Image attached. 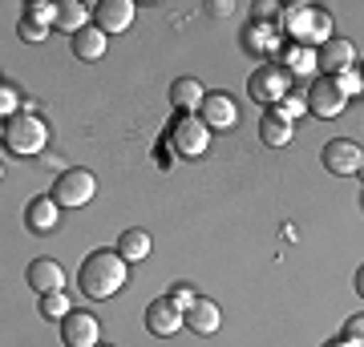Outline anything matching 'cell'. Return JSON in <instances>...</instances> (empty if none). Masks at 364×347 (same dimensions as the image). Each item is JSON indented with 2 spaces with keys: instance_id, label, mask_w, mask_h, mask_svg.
Here are the masks:
<instances>
[{
  "instance_id": "obj_15",
  "label": "cell",
  "mask_w": 364,
  "mask_h": 347,
  "mask_svg": "<svg viewBox=\"0 0 364 347\" xmlns=\"http://www.w3.org/2000/svg\"><path fill=\"white\" fill-rule=\"evenodd\" d=\"M93 13H97V28L109 37V33H126L134 25V13L138 9H134V0H102Z\"/></svg>"
},
{
  "instance_id": "obj_20",
  "label": "cell",
  "mask_w": 364,
  "mask_h": 347,
  "mask_svg": "<svg viewBox=\"0 0 364 347\" xmlns=\"http://www.w3.org/2000/svg\"><path fill=\"white\" fill-rule=\"evenodd\" d=\"M203 81H195V77H178L174 85H170V105H178L182 114H191V109H198L203 105Z\"/></svg>"
},
{
  "instance_id": "obj_28",
  "label": "cell",
  "mask_w": 364,
  "mask_h": 347,
  "mask_svg": "<svg viewBox=\"0 0 364 347\" xmlns=\"http://www.w3.org/2000/svg\"><path fill=\"white\" fill-rule=\"evenodd\" d=\"M344 339H352L356 347H364V315H348V323H344Z\"/></svg>"
},
{
  "instance_id": "obj_32",
  "label": "cell",
  "mask_w": 364,
  "mask_h": 347,
  "mask_svg": "<svg viewBox=\"0 0 364 347\" xmlns=\"http://www.w3.org/2000/svg\"><path fill=\"white\" fill-rule=\"evenodd\" d=\"M207 13H210V16H231V13H235V4H223V0H215Z\"/></svg>"
},
{
  "instance_id": "obj_5",
  "label": "cell",
  "mask_w": 364,
  "mask_h": 347,
  "mask_svg": "<svg viewBox=\"0 0 364 347\" xmlns=\"http://www.w3.org/2000/svg\"><path fill=\"white\" fill-rule=\"evenodd\" d=\"M170 142H174V154L203 158L210 150V129L198 114H178V121H174V129H170Z\"/></svg>"
},
{
  "instance_id": "obj_26",
  "label": "cell",
  "mask_w": 364,
  "mask_h": 347,
  "mask_svg": "<svg viewBox=\"0 0 364 347\" xmlns=\"http://www.w3.org/2000/svg\"><path fill=\"white\" fill-rule=\"evenodd\" d=\"M336 81V89L344 93V97H356V93H364V77H360V69H348V73H340Z\"/></svg>"
},
{
  "instance_id": "obj_11",
  "label": "cell",
  "mask_w": 364,
  "mask_h": 347,
  "mask_svg": "<svg viewBox=\"0 0 364 347\" xmlns=\"http://www.w3.org/2000/svg\"><path fill=\"white\" fill-rule=\"evenodd\" d=\"M198 117L207 121L210 133H223V129L239 126V105H235V97H227V93H207L203 105H198Z\"/></svg>"
},
{
  "instance_id": "obj_37",
  "label": "cell",
  "mask_w": 364,
  "mask_h": 347,
  "mask_svg": "<svg viewBox=\"0 0 364 347\" xmlns=\"http://www.w3.org/2000/svg\"><path fill=\"white\" fill-rule=\"evenodd\" d=\"M97 347H109V343H97Z\"/></svg>"
},
{
  "instance_id": "obj_8",
  "label": "cell",
  "mask_w": 364,
  "mask_h": 347,
  "mask_svg": "<svg viewBox=\"0 0 364 347\" xmlns=\"http://www.w3.org/2000/svg\"><path fill=\"white\" fill-rule=\"evenodd\" d=\"M304 101H308V114H312V117H324V121H332V117L344 114L348 97L336 89V81H332V77H316L312 85H308V93H304Z\"/></svg>"
},
{
  "instance_id": "obj_29",
  "label": "cell",
  "mask_w": 364,
  "mask_h": 347,
  "mask_svg": "<svg viewBox=\"0 0 364 347\" xmlns=\"http://www.w3.org/2000/svg\"><path fill=\"white\" fill-rule=\"evenodd\" d=\"M170 299H174V303H178V307L182 311H186V307H191V303H195V291H191V283H178V287H174V291H170Z\"/></svg>"
},
{
  "instance_id": "obj_21",
  "label": "cell",
  "mask_w": 364,
  "mask_h": 347,
  "mask_svg": "<svg viewBox=\"0 0 364 347\" xmlns=\"http://www.w3.org/2000/svg\"><path fill=\"white\" fill-rule=\"evenodd\" d=\"M284 69H287V73H299V77H308V73H316V69H320V53H316L312 45H287Z\"/></svg>"
},
{
  "instance_id": "obj_33",
  "label": "cell",
  "mask_w": 364,
  "mask_h": 347,
  "mask_svg": "<svg viewBox=\"0 0 364 347\" xmlns=\"http://www.w3.org/2000/svg\"><path fill=\"white\" fill-rule=\"evenodd\" d=\"M324 347H356V343H352V339H344V335H340V339H328Z\"/></svg>"
},
{
  "instance_id": "obj_25",
  "label": "cell",
  "mask_w": 364,
  "mask_h": 347,
  "mask_svg": "<svg viewBox=\"0 0 364 347\" xmlns=\"http://www.w3.org/2000/svg\"><path fill=\"white\" fill-rule=\"evenodd\" d=\"M25 16H33V21H41V25H53V21H57V4H49V0H28Z\"/></svg>"
},
{
  "instance_id": "obj_3",
  "label": "cell",
  "mask_w": 364,
  "mask_h": 347,
  "mask_svg": "<svg viewBox=\"0 0 364 347\" xmlns=\"http://www.w3.org/2000/svg\"><path fill=\"white\" fill-rule=\"evenodd\" d=\"M247 93L263 105V109H275V105L287 101V93H291V73H287L284 65L267 61V65H259V69L251 73Z\"/></svg>"
},
{
  "instance_id": "obj_10",
  "label": "cell",
  "mask_w": 364,
  "mask_h": 347,
  "mask_svg": "<svg viewBox=\"0 0 364 347\" xmlns=\"http://www.w3.org/2000/svg\"><path fill=\"white\" fill-rule=\"evenodd\" d=\"M146 327H150V335H158V339H170L174 331L186 327V311H182L170 295H162L146 307Z\"/></svg>"
},
{
  "instance_id": "obj_22",
  "label": "cell",
  "mask_w": 364,
  "mask_h": 347,
  "mask_svg": "<svg viewBox=\"0 0 364 347\" xmlns=\"http://www.w3.org/2000/svg\"><path fill=\"white\" fill-rule=\"evenodd\" d=\"M53 28L77 37L81 28H85V4H77V0H57V21H53Z\"/></svg>"
},
{
  "instance_id": "obj_7",
  "label": "cell",
  "mask_w": 364,
  "mask_h": 347,
  "mask_svg": "<svg viewBox=\"0 0 364 347\" xmlns=\"http://www.w3.org/2000/svg\"><path fill=\"white\" fill-rule=\"evenodd\" d=\"M61 343L65 347H97L102 343V323H97V315L85 307H73L61 319Z\"/></svg>"
},
{
  "instance_id": "obj_14",
  "label": "cell",
  "mask_w": 364,
  "mask_h": 347,
  "mask_svg": "<svg viewBox=\"0 0 364 347\" xmlns=\"http://www.w3.org/2000/svg\"><path fill=\"white\" fill-rule=\"evenodd\" d=\"M291 133H296V121L275 105V109H263L259 117V142L272 145V150H284L287 142H291Z\"/></svg>"
},
{
  "instance_id": "obj_19",
  "label": "cell",
  "mask_w": 364,
  "mask_h": 347,
  "mask_svg": "<svg viewBox=\"0 0 364 347\" xmlns=\"http://www.w3.org/2000/svg\"><path fill=\"white\" fill-rule=\"evenodd\" d=\"M117 255L126 258V263H142V258H150V250H154V243H150V234L138 231V226H130V231H122V238H117L114 246Z\"/></svg>"
},
{
  "instance_id": "obj_35",
  "label": "cell",
  "mask_w": 364,
  "mask_h": 347,
  "mask_svg": "<svg viewBox=\"0 0 364 347\" xmlns=\"http://www.w3.org/2000/svg\"><path fill=\"white\" fill-rule=\"evenodd\" d=\"M360 77H364V61H360Z\"/></svg>"
},
{
  "instance_id": "obj_17",
  "label": "cell",
  "mask_w": 364,
  "mask_h": 347,
  "mask_svg": "<svg viewBox=\"0 0 364 347\" xmlns=\"http://www.w3.org/2000/svg\"><path fill=\"white\" fill-rule=\"evenodd\" d=\"M219 323H223V311H219L215 299L198 295L195 303L186 307V327H191L195 335H215V331H219Z\"/></svg>"
},
{
  "instance_id": "obj_30",
  "label": "cell",
  "mask_w": 364,
  "mask_h": 347,
  "mask_svg": "<svg viewBox=\"0 0 364 347\" xmlns=\"http://www.w3.org/2000/svg\"><path fill=\"white\" fill-rule=\"evenodd\" d=\"M251 13H255V21H272V16H279V4H272V0H255Z\"/></svg>"
},
{
  "instance_id": "obj_2",
  "label": "cell",
  "mask_w": 364,
  "mask_h": 347,
  "mask_svg": "<svg viewBox=\"0 0 364 347\" xmlns=\"http://www.w3.org/2000/svg\"><path fill=\"white\" fill-rule=\"evenodd\" d=\"M0 142H4V150L16 154V158H37V154H45V145H49V126H45L37 114H16V117L4 121Z\"/></svg>"
},
{
  "instance_id": "obj_1",
  "label": "cell",
  "mask_w": 364,
  "mask_h": 347,
  "mask_svg": "<svg viewBox=\"0 0 364 347\" xmlns=\"http://www.w3.org/2000/svg\"><path fill=\"white\" fill-rule=\"evenodd\" d=\"M126 283H130V263L117 255V250H105V246L102 250H90L85 263H81V270H77V287L90 299H109Z\"/></svg>"
},
{
  "instance_id": "obj_36",
  "label": "cell",
  "mask_w": 364,
  "mask_h": 347,
  "mask_svg": "<svg viewBox=\"0 0 364 347\" xmlns=\"http://www.w3.org/2000/svg\"><path fill=\"white\" fill-rule=\"evenodd\" d=\"M360 182H364V166H360Z\"/></svg>"
},
{
  "instance_id": "obj_4",
  "label": "cell",
  "mask_w": 364,
  "mask_h": 347,
  "mask_svg": "<svg viewBox=\"0 0 364 347\" xmlns=\"http://www.w3.org/2000/svg\"><path fill=\"white\" fill-rule=\"evenodd\" d=\"M93 194H97V178H93L90 170H61L57 182H53V202L65 206V210H81V206L93 202Z\"/></svg>"
},
{
  "instance_id": "obj_18",
  "label": "cell",
  "mask_w": 364,
  "mask_h": 347,
  "mask_svg": "<svg viewBox=\"0 0 364 347\" xmlns=\"http://www.w3.org/2000/svg\"><path fill=\"white\" fill-rule=\"evenodd\" d=\"M69 40H73V57H81V61L93 65V61H102L105 57V33L97 25H85L77 37H69Z\"/></svg>"
},
{
  "instance_id": "obj_23",
  "label": "cell",
  "mask_w": 364,
  "mask_h": 347,
  "mask_svg": "<svg viewBox=\"0 0 364 347\" xmlns=\"http://www.w3.org/2000/svg\"><path fill=\"white\" fill-rule=\"evenodd\" d=\"M69 311H73V303L65 299V291H53V295H41V319H65Z\"/></svg>"
},
{
  "instance_id": "obj_27",
  "label": "cell",
  "mask_w": 364,
  "mask_h": 347,
  "mask_svg": "<svg viewBox=\"0 0 364 347\" xmlns=\"http://www.w3.org/2000/svg\"><path fill=\"white\" fill-rule=\"evenodd\" d=\"M0 114H4V121H9V117H16V89L9 85V81L0 85Z\"/></svg>"
},
{
  "instance_id": "obj_24",
  "label": "cell",
  "mask_w": 364,
  "mask_h": 347,
  "mask_svg": "<svg viewBox=\"0 0 364 347\" xmlns=\"http://www.w3.org/2000/svg\"><path fill=\"white\" fill-rule=\"evenodd\" d=\"M53 25H41V21H33V16H21V25H16V33H21V40L25 45H41V40L49 37Z\"/></svg>"
},
{
  "instance_id": "obj_12",
  "label": "cell",
  "mask_w": 364,
  "mask_h": 347,
  "mask_svg": "<svg viewBox=\"0 0 364 347\" xmlns=\"http://www.w3.org/2000/svg\"><path fill=\"white\" fill-rule=\"evenodd\" d=\"M320 69H324V77H340V73L356 69V45L348 37H328L320 45Z\"/></svg>"
},
{
  "instance_id": "obj_9",
  "label": "cell",
  "mask_w": 364,
  "mask_h": 347,
  "mask_svg": "<svg viewBox=\"0 0 364 347\" xmlns=\"http://www.w3.org/2000/svg\"><path fill=\"white\" fill-rule=\"evenodd\" d=\"M320 162H324L328 174H336V178H348V174H360L364 150H360L356 142H348V138H332V142L324 145Z\"/></svg>"
},
{
  "instance_id": "obj_34",
  "label": "cell",
  "mask_w": 364,
  "mask_h": 347,
  "mask_svg": "<svg viewBox=\"0 0 364 347\" xmlns=\"http://www.w3.org/2000/svg\"><path fill=\"white\" fill-rule=\"evenodd\" d=\"M356 291H360V299H364V267L356 270Z\"/></svg>"
},
{
  "instance_id": "obj_31",
  "label": "cell",
  "mask_w": 364,
  "mask_h": 347,
  "mask_svg": "<svg viewBox=\"0 0 364 347\" xmlns=\"http://www.w3.org/2000/svg\"><path fill=\"white\" fill-rule=\"evenodd\" d=\"M284 114L291 117V121H296V117H304V114H308V101H304V97H291V93H287V101H284Z\"/></svg>"
},
{
  "instance_id": "obj_6",
  "label": "cell",
  "mask_w": 364,
  "mask_h": 347,
  "mask_svg": "<svg viewBox=\"0 0 364 347\" xmlns=\"http://www.w3.org/2000/svg\"><path fill=\"white\" fill-rule=\"evenodd\" d=\"M328 21L320 9H308V4H291L284 9V28L296 37V45H308V40H328Z\"/></svg>"
},
{
  "instance_id": "obj_16",
  "label": "cell",
  "mask_w": 364,
  "mask_h": 347,
  "mask_svg": "<svg viewBox=\"0 0 364 347\" xmlns=\"http://www.w3.org/2000/svg\"><path fill=\"white\" fill-rule=\"evenodd\" d=\"M57 222H61V206L53 202V194L49 198H33V202L25 206V226L33 234H53Z\"/></svg>"
},
{
  "instance_id": "obj_13",
  "label": "cell",
  "mask_w": 364,
  "mask_h": 347,
  "mask_svg": "<svg viewBox=\"0 0 364 347\" xmlns=\"http://www.w3.org/2000/svg\"><path fill=\"white\" fill-rule=\"evenodd\" d=\"M25 283L37 291V295H53V291H61L65 287V267L57 263V258H33L25 270Z\"/></svg>"
}]
</instances>
